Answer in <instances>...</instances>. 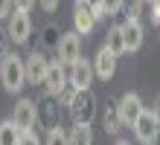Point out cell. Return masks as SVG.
Returning <instances> with one entry per match:
<instances>
[{"label":"cell","mask_w":160,"mask_h":145,"mask_svg":"<svg viewBox=\"0 0 160 145\" xmlns=\"http://www.w3.org/2000/svg\"><path fill=\"white\" fill-rule=\"evenodd\" d=\"M0 81H3L6 93H21L26 84V73H23V58L15 52H3V67H0Z\"/></svg>","instance_id":"cell-1"},{"label":"cell","mask_w":160,"mask_h":145,"mask_svg":"<svg viewBox=\"0 0 160 145\" xmlns=\"http://www.w3.org/2000/svg\"><path fill=\"white\" fill-rule=\"evenodd\" d=\"M67 110L73 116V122H88V125H93V119H96V113H99V99L93 96L90 87H84V90H76V93H73V102L67 104Z\"/></svg>","instance_id":"cell-2"},{"label":"cell","mask_w":160,"mask_h":145,"mask_svg":"<svg viewBox=\"0 0 160 145\" xmlns=\"http://www.w3.org/2000/svg\"><path fill=\"white\" fill-rule=\"evenodd\" d=\"M131 128H134V137H137L140 142H146V145L157 142V137H160V122L152 116V110H148V108L140 110V116L131 122Z\"/></svg>","instance_id":"cell-3"},{"label":"cell","mask_w":160,"mask_h":145,"mask_svg":"<svg viewBox=\"0 0 160 145\" xmlns=\"http://www.w3.org/2000/svg\"><path fill=\"white\" fill-rule=\"evenodd\" d=\"M70 84L67 79V64H61V61H50V67H47V75H44V93L50 96V99H55L64 87Z\"/></svg>","instance_id":"cell-4"},{"label":"cell","mask_w":160,"mask_h":145,"mask_svg":"<svg viewBox=\"0 0 160 145\" xmlns=\"http://www.w3.org/2000/svg\"><path fill=\"white\" fill-rule=\"evenodd\" d=\"M32 35V21H29V12L26 9H15L9 15V41L12 44H26Z\"/></svg>","instance_id":"cell-5"},{"label":"cell","mask_w":160,"mask_h":145,"mask_svg":"<svg viewBox=\"0 0 160 145\" xmlns=\"http://www.w3.org/2000/svg\"><path fill=\"white\" fill-rule=\"evenodd\" d=\"M67 79H70V84L76 87V90H84V87H90L93 84V64L88 61V58H76L73 64H67Z\"/></svg>","instance_id":"cell-6"},{"label":"cell","mask_w":160,"mask_h":145,"mask_svg":"<svg viewBox=\"0 0 160 145\" xmlns=\"http://www.w3.org/2000/svg\"><path fill=\"white\" fill-rule=\"evenodd\" d=\"M12 122L18 125V131H26V128H35L38 125V102L32 99H21L12 110Z\"/></svg>","instance_id":"cell-7"},{"label":"cell","mask_w":160,"mask_h":145,"mask_svg":"<svg viewBox=\"0 0 160 145\" xmlns=\"http://www.w3.org/2000/svg\"><path fill=\"white\" fill-rule=\"evenodd\" d=\"M58 61L61 64H73L76 58L82 55V35L73 29V32H61V41H58Z\"/></svg>","instance_id":"cell-8"},{"label":"cell","mask_w":160,"mask_h":145,"mask_svg":"<svg viewBox=\"0 0 160 145\" xmlns=\"http://www.w3.org/2000/svg\"><path fill=\"white\" fill-rule=\"evenodd\" d=\"M47 67H50V61H47V55H44V52H29V55L23 58V73H26V81H29V84H44Z\"/></svg>","instance_id":"cell-9"},{"label":"cell","mask_w":160,"mask_h":145,"mask_svg":"<svg viewBox=\"0 0 160 145\" xmlns=\"http://www.w3.org/2000/svg\"><path fill=\"white\" fill-rule=\"evenodd\" d=\"M117 58H119V55H114L105 44H102L99 52H96V58L90 61V64H93V75H99L102 81L114 79V73H117Z\"/></svg>","instance_id":"cell-10"},{"label":"cell","mask_w":160,"mask_h":145,"mask_svg":"<svg viewBox=\"0 0 160 145\" xmlns=\"http://www.w3.org/2000/svg\"><path fill=\"white\" fill-rule=\"evenodd\" d=\"M122 26V38H125V52H137L143 46V38H146V29L140 23V17H125Z\"/></svg>","instance_id":"cell-11"},{"label":"cell","mask_w":160,"mask_h":145,"mask_svg":"<svg viewBox=\"0 0 160 145\" xmlns=\"http://www.w3.org/2000/svg\"><path fill=\"white\" fill-rule=\"evenodd\" d=\"M146 104H143V99H140L137 93H125V96H119L117 99V110H119V119H122V125H128L131 128V122L140 116V110H143Z\"/></svg>","instance_id":"cell-12"},{"label":"cell","mask_w":160,"mask_h":145,"mask_svg":"<svg viewBox=\"0 0 160 145\" xmlns=\"http://www.w3.org/2000/svg\"><path fill=\"white\" fill-rule=\"evenodd\" d=\"M96 21L99 17L93 15V9L88 3H76V9H73V26H76L79 35H90L93 26H96Z\"/></svg>","instance_id":"cell-13"},{"label":"cell","mask_w":160,"mask_h":145,"mask_svg":"<svg viewBox=\"0 0 160 145\" xmlns=\"http://www.w3.org/2000/svg\"><path fill=\"white\" fill-rule=\"evenodd\" d=\"M67 142H73V145H90V142H93L90 125H88V122H73V128H70V133H67Z\"/></svg>","instance_id":"cell-14"},{"label":"cell","mask_w":160,"mask_h":145,"mask_svg":"<svg viewBox=\"0 0 160 145\" xmlns=\"http://www.w3.org/2000/svg\"><path fill=\"white\" fill-rule=\"evenodd\" d=\"M58 41H61V26L58 23H47L41 26V50H58Z\"/></svg>","instance_id":"cell-15"},{"label":"cell","mask_w":160,"mask_h":145,"mask_svg":"<svg viewBox=\"0 0 160 145\" xmlns=\"http://www.w3.org/2000/svg\"><path fill=\"white\" fill-rule=\"evenodd\" d=\"M102 122H105V131L108 133H117L119 131V110H117V99H105V116H102Z\"/></svg>","instance_id":"cell-16"},{"label":"cell","mask_w":160,"mask_h":145,"mask_svg":"<svg viewBox=\"0 0 160 145\" xmlns=\"http://www.w3.org/2000/svg\"><path fill=\"white\" fill-rule=\"evenodd\" d=\"M105 46L114 55H122L125 52V38H122V26H111L108 35H105Z\"/></svg>","instance_id":"cell-17"},{"label":"cell","mask_w":160,"mask_h":145,"mask_svg":"<svg viewBox=\"0 0 160 145\" xmlns=\"http://www.w3.org/2000/svg\"><path fill=\"white\" fill-rule=\"evenodd\" d=\"M18 125L12 119H6V122H0V145H15L18 142Z\"/></svg>","instance_id":"cell-18"},{"label":"cell","mask_w":160,"mask_h":145,"mask_svg":"<svg viewBox=\"0 0 160 145\" xmlns=\"http://www.w3.org/2000/svg\"><path fill=\"white\" fill-rule=\"evenodd\" d=\"M47 142H52V145H58V142H67V131H64L58 122H55V125H50V133H47Z\"/></svg>","instance_id":"cell-19"},{"label":"cell","mask_w":160,"mask_h":145,"mask_svg":"<svg viewBox=\"0 0 160 145\" xmlns=\"http://www.w3.org/2000/svg\"><path fill=\"white\" fill-rule=\"evenodd\" d=\"M122 9H125V17H140L143 15V0H122Z\"/></svg>","instance_id":"cell-20"},{"label":"cell","mask_w":160,"mask_h":145,"mask_svg":"<svg viewBox=\"0 0 160 145\" xmlns=\"http://www.w3.org/2000/svg\"><path fill=\"white\" fill-rule=\"evenodd\" d=\"M99 3H102V12H105V15L122 12V0H99Z\"/></svg>","instance_id":"cell-21"},{"label":"cell","mask_w":160,"mask_h":145,"mask_svg":"<svg viewBox=\"0 0 160 145\" xmlns=\"http://www.w3.org/2000/svg\"><path fill=\"white\" fill-rule=\"evenodd\" d=\"M58 3H61V0H38V6L44 9V12H55V9H58Z\"/></svg>","instance_id":"cell-22"},{"label":"cell","mask_w":160,"mask_h":145,"mask_svg":"<svg viewBox=\"0 0 160 145\" xmlns=\"http://www.w3.org/2000/svg\"><path fill=\"white\" fill-rule=\"evenodd\" d=\"M12 15V0H0V21Z\"/></svg>","instance_id":"cell-23"},{"label":"cell","mask_w":160,"mask_h":145,"mask_svg":"<svg viewBox=\"0 0 160 145\" xmlns=\"http://www.w3.org/2000/svg\"><path fill=\"white\" fill-rule=\"evenodd\" d=\"M35 3H38V0H12V6H15V9H26V12H29Z\"/></svg>","instance_id":"cell-24"},{"label":"cell","mask_w":160,"mask_h":145,"mask_svg":"<svg viewBox=\"0 0 160 145\" xmlns=\"http://www.w3.org/2000/svg\"><path fill=\"white\" fill-rule=\"evenodd\" d=\"M148 110H152V116H154V119L160 122V96H157V99L152 102V108H148Z\"/></svg>","instance_id":"cell-25"},{"label":"cell","mask_w":160,"mask_h":145,"mask_svg":"<svg viewBox=\"0 0 160 145\" xmlns=\"http://www.w3.org/2000/svg\"><path fill=\"white\" fill-rule=\"evenodd\" d=\"M76 3H96V0H76Z\"/></svg>","instance_id":"cell-26"},{"label":"cell","mask_w":160,"mask_h":145,"mask_svg":"<svg viewBox=\"0 0 160 145\" xmlns=\"http://www.w3.org/2000/svg\"><path fill=\"white\" fill-rule=\"evenodd\" d=\"M0 67H3V52H0Z\"/></svg>","instance_id":"cell-27"},{"label":"cell","mask_w":160,"mask_h":145,"mask_svg":"<svg viewBox=\"0 0 160 145\" xmlns=\"http://www.w3.org/2000/svg\"><path fill=\"white\" fill-rule=\"evenodd\" d=\"M0 35H3V23H0Z\"/></svg>","instance_id":"cell-28"}]
</instances>
